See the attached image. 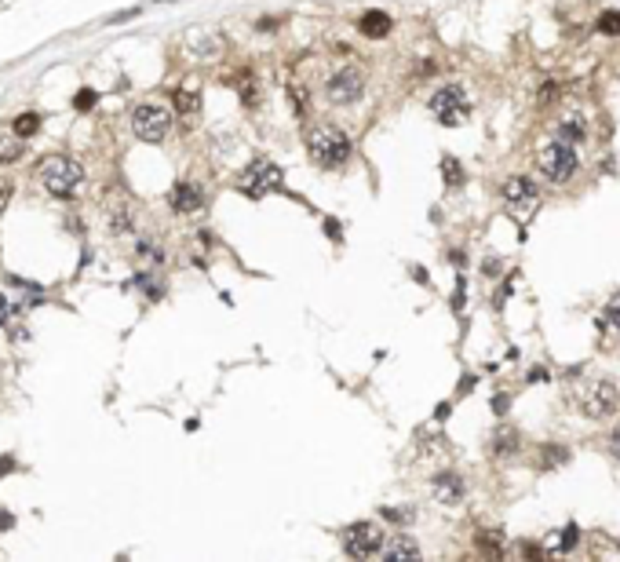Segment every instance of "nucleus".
<instances>
[{"label": "nucleus", "instance_id": "obj_1", "mask_svg": "<svg viewBox=\"0 0 620 562\" xmlns=\"http://www.w3.org/2000/svg\"><path fill=\"white\" fill-rule=\"evenodd\" d=\"M37 183L51 197H73L84 186V168H81V161L66 157V153H51V157L37 164Z\"/></svg>", "mask_w": 620, "mask_h": 562}, {"label": "nucleus", "instance_id": "obj_2", "mask_svg": "<svg viewBox=\"0 0 620 562\" xmlns=\"http://www.w3.org/2000/svg\"><path fill=\"white\" fill-rule=\"evenodd\" d=\"M307 153L321 168H340V164H347V157H351V139H347V132H340V128H332V124H314L307 132Z\"/></svg>", "mask_w": 620, "mask_h": 562}, {"label": "nucleus", "instance_id": "obj_3", "mask_svg": "<svg viewBox=\"0 0 620 562\" xmlns=\"http://www.w3.org/2000/svg\"><path fill=\"white\" fill-rule=\"evenodd\" d=\"M238 190L249 197H267V194H278V190H285V175L274 161L267 157H255L249 168L238 175Z\"/></svg>", "mask_w": 620, "mask_h": 562}, {"label": "nucleus", "instance_id": "obj_4", "mask_svg": "<svg viewBox=\"0 0 620 562\" xmlns=\"http://www.w3.org/2000/svg\"><path fill=\"white\" fill-rule=\"evenodd\" d=\"M536 164H540V175H544L548 183H570L577 175V150H573V143L554 139V143H548L536 153Z\"/></svg>", "mask_w": 620, "mask_h": 562}, {"label": "nucleus", "instance_id": "obj_5", "mask_svg": "<svg viewBox=\"0 0 620 562\" xmlns=\"http://www.w3.org/2000/svg\"><path fill=\"white\" fill-rule=\"evenodd\" d=\"M617 402H620V394L610 380H584L577 387V405L591 420H606L617 409Z\"/></svg>", "mask_w": 620, "mask_h": 562}, {"label": "nucleus", "instance_id": "obj_6", "mask_svg": "<svg viewBox=\"0 0 620 562\" xmlns=\"http://www.w3.org/2000/svg\"><path fill=\"white\" fill-rule=\"evenodd\" d=\"M132 132L143 139V143H161V139L172 132V110L161 106V102H143V106L132 110Z\"/></svg>", "mask_w": 620, "mask_h": 562}, {"label": "nucleus", "instance_id": "obj_7", "mask_svg": "<svg viewBox=\"0 0 620 562\" xmlns=\"http://www.w3.org/2000/svg\"><path fill=\"white\" fill-rule=\"evenodd\" d=\"M431 113H434V117L442 121L445 128H460L463 121H467V113H471L467 92H463L460 84H445V88H438V92L431 95Z\"/></svg>", "mask_w": 620, "mask_h": 562}, {"label": "nucleus", "instance_id": "obj_8", "mask_svg": "<svg viewBox=\"0 0 620 562\" xmlns=\"http://www.w3.org/2000/svg\"><path fill=\"white\" fill-rule=\"evenodd\" d=\"M383 526H376V522H354V526H347L343 533V548L347 555L354 559H372V555H383Z\"/></svg>", "mask_w": 620, "mask_h": 562}, {"label": "nucleus", "instance_id": "obj_9", "mask_svg": "<svg viewBox=\"0 0 620 562\" xmlns=\"http://www.w3.org/2000/svg\"><path fill=\"white\" fill-rule=\"evenodd\" d=\"M361 88H365V73H361L358 66H343V70H336L329 77L325 95H329V102H336V106H347V102H354L361 95Z\"/></svg>", "mask_w": 620, "mask_h": 562}, {"label": "nucleus", "instance_id": "obj_10", "mask_svg": "<svg viewBox=\"0 0 620 562\" xmlns=\"http://www.w3.org/2000/svg\"><path fill=\"white\" fill-rule=\"evenodd\" d=\"M500 194H503V204H511V209H519V212H529L540 201V190L529 175H511Z\"/></svg>", "mask_w": 620, "mask_h": 562}, {"label": "nucleus", "instance_id": "obj_11", "mask_svg": "<svg viewBox=\"0 0 620 562\" xmlns=\"http://www.w3.org/2000/svg\"><path fill=\"white\" fill-rule=\"evenodd\" d=\"M219 51H223V41H219L215 33H209V30H186V37H183V55L186 59L209 62V59H219Z\"/></svg>", "mask_w": 620, "mask_h": 562}, {"label": "nucleus", "instance_id": "obj_12", "mask_svg": "<svg viewBox=\"0 0 620 562\" xmlns=\"http://www.w3.org/2000/svg\"><path fill=\"white\" fill-rule=\"evenodd\" d=\"M168 204H172V212H179V215H193V212H201L204 194H201V186H197V183L183 179V183H175V186H172V194H168Z\"/></svg>", "mask_w": 620, "mask_h": 562}, {"label": "nucleus", "instance_id": "obj_13", "mask_svg": "<svg viewBox=\"0 0 620 562\" xmlns=\"http://www.w3.org/2000/svg\"><path fill=\"white\" fill-rule=\"evenodd\" d=\"M431 490H434V496H438V504L456 507V504L463 501V493H467V485H463V478L456 475V471H442V475L431 478Z\"/></svg>", "mask_w": 620, "mask_h": 562}, {"label": "nucleus", "instance_id": "obj_14", "mask_svg": "<svg viewBox=\"0 0 620 562\" xmlns=\"http://www.w3.org/2000/svg\"><path fill=\"white\" fill-rule=\"evenodd\" d=\"M358 33H361V37H369V41H380V37L391 33V19H387L383 11L372 8V11H365V15L358 19Z\"/></svg>", "mask_w": 620, "mask_h": 562}, {"label": "nucleus", "instance_id": "obj_15", "mask_svg": "<svg viewBox=\"0 0 620 562\" xmlns=\"http://www.w3.org/2000/svg\"><path fill=\"white\" fill-rule=\"evenodd\" d=\"M383 559H420V544L412 536H394L383 544Z\"/></svg>", "mask_w": 620, "mask_h": 562}, {"label": "nucleus", "instance_id": "obj_16", "mask_svg": "<svg viewBox=\"0 0 620 562\" xmlns=\"http://www.w3.org/2000/svg\"><path fill=\"white\" fill-rule=\"evenodd\" d=\"M577 541H580V530H577L573 522H570V526L562 530V536L554 533L551 541H548V552H573V548H577Z\"/></svg>", "mask_w": 620, "mask_h": 562}, {"label": "nucleus", "instance_id": "obj_17", "mask_svg": "<svg viewBox=\"0 0 620 562\" xmlns=\"http://www.w3.org/2000/svg\"><path fill=\"white\" fill-rule=\"evenodd\" d=\"M559 139H562V143H573V146L584 143V139H588V124L577 121V117H573V121H562V124H559Z\"/></svg>", "mask_w": 620, "mask_h": 562}, {"label": "nucleus", "instance_id": "obj_18", "mask_svg": "<svg viewBox=\"0 0 620 562\" xmlns=\"http://www.w3.org/2000/svg\"><path fill=\"white\" fill-rule=\"evenodd\" d=\"M442 179L449 186H463V179H467L463 175V164L453 157V153H442Z\"/></svg>", "mask_w": 620, "mask_h": 562}, {"label": "nucleus", "instance_id": "obj_19", "mask_svg": "<svg viewBox=\"0 0 620 562\" xmlns=\"http://www.w3.org/2000/svg\"><path fill=\"white\" fill-rule=\"evenodd\" d=\"M19 157H22V135L0 139V164H15Z\"/></svg>", "mask_w": 620, "mask_h": 562}, {"label": "nucleus", "instance_id": "obj_20", "mask_svg": "<svg viewBox=\"0 0 620 562\" xmlns=\"http://www.w3.org/2000/svg\"><path fill=\"white\" fill-rule=\"evenodd\" d=\"M514 449H519V434H514L511 427H500V431L493 434V453L507 456V453H514Z\"/></svg>", "mask_w": 620, "mask_h": 562}, {"label": "nucleus", "instance_id": "obj_21", "mask_svg": "<svg viewBox=\"0 0 620 562\" xmlns=\"http://www.w3.org/2000/svg\"><path fill=\"white\" fill-rule=\"evenodd\" d=\"M172 102H175V110H179V113H197V106H201L197 92H186V88L172 92Z\"/></svg>", "mask_w": 620, "mask_h": 562}, {"label": "nucleus", "instance_id": "obj_22", "mask_svg": "<svg viewBox=\"0 0 620 562\" xmlns=\"http://www.w3.org/2000/svg\"><path fill=\"white\" fill-rule=\"evenodd\" d=\"M595 30H599L602 37H617V33H620V11H602L599 22H595Z\"/></svg>", "mask_w": 620, "mask_h": 562}, {"label": "nucleus", "instance_id": "obj_23", "mask_svg": "<svg viewBox=\"0 0 620 562\" xmlns=\"http://www.w3.org/2000/svg\"><path fill=\"white\" fill-rule=\"evenodd\" d=\"M11 124H15V135L26 139V135H33L37 128H41V117H37V113H22V117H15Z\"/></svg>", "mask_w": 620, "mask_h": 562}, {"label": "nucleus", "instance_id": "obj_24", "mask_svg": "<svg viewBox=\"0 0 620 562\" xmlns=\"http://www.w3.org/2000/svg\"><path fill=\"white\" fill-rule=\"evenodd\" d=\"M602 322H606V329H610V332H617V336H620V296L610 300V307H606V314H602Z\"/></svg>", "mask_w": 620, "mask_h": 562}, {"label": "nucleus", "instance_id": "obj_25", "mask_svg": "<svg viewBox=\"0 0 620 562\" xmlns=\"http://www.w3.org/2000/svg\"><path fill=\"white\" fill-rule=\"evenodd\" d=\"M387 522H412L416 519V507H383Z\"/></svg>", "mask_w": 620, "mask_h": 562}, {"label": "nucleus", "instance_id": "obj_26", "mask_svg": "<svg viewBox=\"0 0 620 562\" xmlns=\"http://www.w3.org/2000/svg\"><path fill=\"white\" fill-rule=\"evenodd\" d=\"M95 102H99V95L92 92V88H81V92H77V99H73V106H77V110H92Z\"/></svg>", "mask_w": 620, "mask_h": 562}, {"label": "nucleus", "instance_id": "obj_27", "mask_svg": "<svg viewBox=\"0 0 620 562\" xmlns=\"http://www.w3.org/2000/svg\"><path fill=\"white\" fill-rule=\"evenodd\" d=\"M8 201H11V183H8V179H0V212L8 209Z\"/></svg>", "mask_w": 620, "mask_h": 562}, {"label": "nucleus", "instance_id": "obj_28", "mask_svg": "<svg viewBox=\"0 0 620 562\" xmlns=\"http://www.w3.org/2000/svg\"><path fill=\"white\" fill-rule=\"evenodd\" d=\"M610 449H613V456L620 460V424L613 427V434H610Z\"/></svg>", "mask_w": 620, "mask_h": 562}, {"label": "nucleus", "instance_id": "obj_29", "mask_svg": "<svg viewBox=\"0 0 620 562\" xmlns=\"http://www.w3.org/2000/svg\"><path fill=\"white\" fill-rule=\"evenodd\" d=\"M554 99V84H544L540 88V102H551Z\"/></svg>", "mask_w": 620, "mask_h": 562}, {"label": "nucleus", "instance_id": "obj_30", "mask_svg": "<svg viewBox=\"0 0 620 562\" xmlns=\"http://www.w3.org/2000/svg\"><path fill=\"white\" fill-rule=\"evenodd\" d=\"M507 405H511V402H507V398H500V394L493 398V409H496V413H507Z\"/></svg>", "mask_w": 620, "mask_h": 562}, {"label": "nucleus", "instance_id": "obj_31", "mask_svg": "<svg viewBox=\"0 0 620 562\" xmlns=\"http://www.w3.org/2000/svg\"><path fill=\"white\" fill-rule=\"evenodd\" d=\"M485 274H500V263H496V260H485Z\"/></svg>", "mask_w": 620, "mask_h": 562}, {"label": "nucleus", "instance_id": "obj_32", "mask_svg": "<svg viewBox=\"0 0 620 562\" xmlns=\"http://www.w3.org/2000/svg\"><path fill=\"white\" fill-rule=\"evenodd\" d=\"M445 416H449V402H445V405H438V409H434V420H445Z\"/></svg>", "mask_w": 620, "mask_h": 562}]
</instances>
